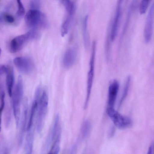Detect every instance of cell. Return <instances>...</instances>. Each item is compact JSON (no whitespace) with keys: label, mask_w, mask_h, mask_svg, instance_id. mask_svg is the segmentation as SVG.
<instances>
[{"label":"cell","mask_w":154,"mask_h":154,"mask_svg":"<svg viewBox=\"0 0 154 154\" xmlns=\"http://www.w3.org/2000/svg\"><path fill=\"white\" fill-rule=\"evenodd\" d=\"M119 83L115 79L110 84L108 91L109 107H113L114 105L119 88Z\"/></svg>","instance_id":"cell-10"},{"label":"cell","mask_w":154,"mask_h":154,"mask_svg":"<svg viewBox=\"0 0 154 154\" xmlns=\"http://www.w3.org/2000/svg\"><path fill=\"white\" fill-rule=\"evenodd\" d=\"M18 4V9L17 12V15L19 17H22L25 14V11L21 0H16Z\"/></svg>","instance_id":"cell-23"},{"label":"cell","mask_w":154,"mask_h":154,"mask_svg":"<svg viewBox=\"0 0 154 154\" xmlns=\"http://www.w3.org/2000/svg\"><path fill=\"white\" fill-rule=\"evenodd\" d=\"M7 70V67L2 66L0 67V76L4 73H6Z\"/></svg>","instance_id":"cell-26"},{"label":"cell","mask_w":154,"mask_h":154,"mask_svg":"<svg viewBox=\"0 0 154 154\" xmlns=\"http://www.w3.org/2000/svg\"><path fill=\"white\" fill-rule=\"evenodd\" d=\"M27 131L26 137L25 150L26 153H32L34 140V131L32 129Z\"/></svg>","instance_id":"cell-15"},{"label":"cell","mask_w":154,"mask_h":154,"mask_svg":"<svg viewBox=\"0 0 154 154\" xmlns=\"http://www.w3.org/2000/svg\"><path fill=\"white\" fill-rule=\"evenodd\" d=\"M115 129L114 127H111L109 132V135L110 137H111L113 136L115 133Z\"/></svg>","instance_id":"cell-28"},{"label":"cell","mask_w":154,"mask_h":154,"mask_svg":"<svg viewBox=\"0 0 154 154\" xmlns=\"http://www.w3.org/2000/svg\"><path fill=\"white\" fill-rule=\"evenodd\" d=\"M14 63L21 72L25 74L31 73L34 69V64L29 58L26 57H20L14 58Z\"/></svg>","instance_id":"cell-7"},{"label":"cell","mask_w":154,"mask_h":154,"mask_svg":"<svg viewBox=\"0 0 154 154\" xmlns=\"http://www.w3.org/2000/svg\"><path fill=\"white\" fill-rule=\"evenodd\" d=\"M61 133L58 135L54 142L49 152L50 154H58L60 149Z\"/></svg>","instance_id":"cell-19"},{"label":"cell","mask_w":154,"mask_h":154,"mask_svg":"<svg viewBox=\"0 0 154 154\" xmlns=\"http://www.w3.org/2000/svg\"><path fill=\"white\" fill-rule=\"evenodd\" d=\"M88 16L86 15L84 20L83 28L82 34L85 47L86 49L88 48L90 45V40L88 31Z\"/></svg>","instance_id":"cell-16"},{"label":"cell","mask_w":154,"mask_h":154,"mask_svg":"<svg viewBox=\"0 0 154 154\" xmlns=\"http://www.w3.org/2000/svg\"><path fill=\"white\" fill-rule=\"evenodd\" d=\"M62 3L68 12L69 15H72L74 10V6L73 3L70 0H65Z\"/></svg>","instance_id":"cell-21"},{"label":"cell","mask_w":154,"mask_h":154,"mask_svg":"<svg viewBox=\"0 0 154 154\" xmlns=\"http://www.w3.org/2000/svg\"><path fill=\"white\" fill-rule=\"evenodd\" d=\"M72 15H69V16L65 21L62 26L61 35L63 37L66 35L68 32L71 24Z\"/></svg>","instance_id":"cell-20"},{"label":"cell","mask_w":154,"mask_h":154,"mask_svg":"<svg viewBox=\"0 0 154 154\" xmlns=\"http://www.w3.org/2000/svg\"><path fill=\"white\" fill-rule=\"evenodd\" d=\"M91 128V122L88 120H85L83 123L81 130V136L82 138L85 139L88 137L90 133Z\"/></svg>","instance_id":"cell-18"},{"label":"cell","mask_w":154,"mask_h":154,"mask_svg":"<svg viewBox=\"0 0 154 154\" xmlns=\"http://www.w3.org/2000/svg\"><path fill=\"white\" fill-rule=\"evenodd\" d=\"M131 80V76L129 75L127 76L125 81L122 95L119 103V108L121 106L122 102L124 100L128 95Z\"/></svg>","instance_id":"cell-17"},{"label":"cell","mask_w":154,"mask_h":154,"mask_svg":"<svg viewBox=\"0 0 154 154\" xmlns=\"http://www.w3.org/2000/svg\"><path fill=\"white\" fill-rule=\"evenodd\" d=\"M3 109L0 108V132L1 130V124L2 121V114Z\"/></svg>","instance_id":"cell-29"},{"label":"cell","mask_w":154,"mask_h":154,"mask_svg":"<svg viewBox=\"0 0 154 154\" xmlns=\"http://www.w3.org/2000/svg\"><path fill=\"white\" fill-rule=\"evenodd\" d=\"M151 0H142L139 7V12L141 14H145Z\"/></svg>","instance_id":"cell-22"},{"label":"cell","mask_w":154,"mask_h":154,"mask_svg":"<svg viewBox=\"0 0 154 154\" xmlns=\"http://www.w3.org/2000/svg\"><path fill=\"white\" fill-rule=\"evenodd\" d=\"M154 4L151 6L148 13L144 29V38L145 42L149 43L151 40L153 31Z\"/></svg>","instance_id":"cell-9"},{"label":"cell","mask_w":154,"mask_h":154,"mask_svg":"<svg viewBox=\"0 0 154 154\" xmlns=\"http://www.w3.org/2000/svg\"><path fill=\"white\" fill-rule=\"evenodd\" d=\"M48 96L47 88L43 87L38 100L37 130L40 133L42 129L48 110Z\"/></svg>","instance_id":"cell-2"},{"label":"cell","mask_w":154,"mask_h":154,"mask_svg":"<svg viewBox=\"0 0 154 154\" xmlns=\"http://www.w3.org/2000/svg\"><path fill=\"white\" fill-rule=\"evenodd\" d=\"M154 144L153 143H152L149 147L148 154H152L153 152Z\"/></svg>","instance_id":"cell-27"},{"label":"cell","mask_w":154,"mask_h":154,"mask_svg":"<svg viewBox=\"0 0 154 154\" xmlns=\"http://www.w3.org/2000/svg\"><path fill=\"white\" fill-rule=\"evenodd\" d=\"M136 2L135 0L133 1L131 3L129 7L126 21L124 25L121 37L119 40V45H120L122 43L123 38L124 37L127 30V28L129 23L130 20L131 16V14L133 12L134 7H135Z\"/></svg>","instance_id":"cell-14"},{"label":"cell","mask_w":154,"mask_h":154,"mask_svg":"<svg viewBox=\"0 0 154 154\" xmlns=\"http://www.w3.org/2000/svg\"><path fill=\"white\" fill-rule=\"evenodd\" d=\"M7 68L6 83L9 95L11 97L14 81V70L12 66L10 65L7 66Z\"/></svg>","instance_id":"cell-13"},{"label":"cell","mask_w":154,"mask_h":154,"mask_svg":"<svg viewBox=\"0 0 154 154\" xmlns=\"http://www.w3.org/2000/svg\"><path fill=\"white\" fill-rule=\"evenodd\" d=\"M75 50L73 48H69L65 52L64 55L63 63V66L66 68L71 67L74 63L76 58Z\"/></svg>","instance_id":"cell-11"},{"label":"cell","mask_w":154,"mask_h":154,"mask_svg":"<svg viewBox=\"0 0 154 154\" xmlns=\"http://www.w3.org/2000/svg\"><path fill=\"white\" fill-rule=\"evenodd\" d=\"M4 19V16H0V25L2 23V22L3 21V20Z\"/></svg>","instance_id":"cell-30"},{"label":"cell","mask_w":154,"mask_h":154,"mask_svg":"<svg viewBox=\"0 0 154 154\" xmlns=\"http://www.w3.org/2000/svg\"><path fill=\"white\" fill-rule=\"evenodd\" d=\"M4 19L9 23H14L15 19L14 17L9 14H6L4 16Z\"/></svg>","instance_id":"cell-24"},{"label":"cell","mask_w":154,"mask_h":154,"mask_svg":"<svg viewBox=\"0 0 154 154\" xmlns=\"http://www.w3.org/2000/svg\"><path fill=\"white\" fill-rule=\"evenodd\" d=\"M106 112L115 125L119 129L127 128L132 125V122L130 119L122 115L116 110L113 107H108Z\"/></svg>","instance_id":"cell-6"},{"label":"cell","mask_w":154,"mask_h":154,"mask_svg":"<svg viewBox=\"0 0 154 154\" xmlns=\"http://www.w3.org/2000/svg\"><path fill=\"white\" fill-rule=\"evenodd\" d=\"M123 0H118L114 20L110 34V39L113 41L116 37L122 17Z\"/></svg>","instance_id":"cell-8"},{"label":"cell","mask_w":154,"mask_h":154,"mask_svg":"<svg viewBox=\"0 0 154 154\" xmlns=\"http://www.w3.org/2000/svg\"><path fill=\"white\" fill-rule=\"evenodd\" d=\"M96 49V41H94L92 42V45L91 53L89 61V69L87 75V94L84 105L85 109H86L88 106L93 82Z\"/></svg>","instance_id":"cell-5"},{"label":"cell","mask_w":154,"mask_h":154,"mask_svg":"<svg viewBox=\"0 0 154 154\" xmlns=\"http://www.w3.org/2000/svg\"><path fill=\"white\" fill-rule=\"evenodd\" d=\"M1 52H2V50L1 49V48H0V56L1 55Z\"/></svg>","instance_id":"cell-31"},{"label":"cell","mask_w":154,"mask_h":154,"mask_svg":"<svg viewBox=\"0 0 154 154\" xmlns=\"http://www.w3.org/2000/svg\"><path fill=\"white\" fill-rule=\"evenodd\" d=\"M28 109V100L27 98L24 99L23 103V108L21 122L20 139V143L22 142L27 122Z\"/></svg>","instance_id":"cell-12"},{"label":"cell","mask_w":154,"mask_h":154,"mask_svg":"<svg viewBox=\"0 0 154 154\" xmlns=\"http://www.w3.org/2000/svg\"><path fill=\"white\" fill-rule=\"evenodd\" d=\"M23 88L22 77L19 75L12 96V104L16 126L18 127L20 112V104L23 95Z\"/></svg>","instance_id":"cell-1"},{"label":"cell","mask_w":154,"mask_h":154,"mask_svg":"<svg viewBox=\"0 0 154 154\" xmlns=\"http://www.w3.org/2000/svg\"><path fill=\"white\" fill-rule=\"evenodd\" d=\"M38 36L36 29H32L25 34L15 37L10 43V51L12 53L19 51L22 49L28 41L36 38Z\"/></svg>","instance_id":"cell-3"},{"label":"cell","mask_w":154,"mask_h":154,"mask_svg":"<svg viewBox=\"0 0 154 154\" xmlns=\"http://www.w3.org/2000/svg\"><path fill=\"white\" fill-rule=\"evenodd\" d=\"M32 7L31 9H38V8L39 7V3L38 1H34L32 2Z\"/></svg>","instance_id":"cell-25"},{"label":"cell","mask_w":154,"mask_h":154,"mask_svg":"<svg viewBox=\"0 0 154 154\" xmlns=\"http://www.w3.org/2000/svg\"><path fill=\"white\" fill-rule=\"evenodd\" d=\"M24 19L26 24L33 29L43 27L46 25L45 16L38 9L29 10L25 15Z\"/></svg>","instance_id":"cell-4"},{"label":"cell","mask_w":154,"mask_h":154,"mask_svg":"<svg viewBox=\"0 0 154 154\" xmlns=\"http://www.w3.org/2000/svg\"><path fill=\"white\" fill-rule=\"evenodd\" d=\"M61 2H63L65 0H59Z\"/></svg>","instance_id":"cell-32"}]
</instances>
